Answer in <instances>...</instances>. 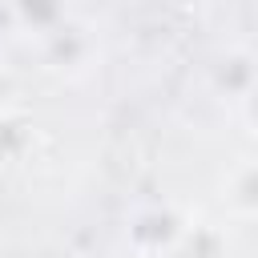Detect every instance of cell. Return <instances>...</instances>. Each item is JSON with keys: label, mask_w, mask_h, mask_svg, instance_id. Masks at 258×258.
<instances>
[{"label": "cell", "mask_w": 258, "mask_h": 258, "mask_svg": "<svg viewBox=\"0 0 258 258\" xmlns=\"http://www.w3.org/2000/svg\"><path fill=\"white\" fill-rule=\"evenodd\" d=\"M4 4H8V24L32 40L52 36L69 20V0H4Z\"/></svg>", "instance_id": "1"}, {"label": "cell", "mask_w": 258, "mask_h": 258, "mask_svg": "<svg viewBox=\"0 0 258 258\" xmlns=\"http://www.w3.org/2000/svg\"><path fill=\"white\" fill-rule=\"evenodd\" d=\"M40 48H44V60L52 64V69H81L85 64V56H89V36L73 24V20H64L52 36H44V40H36Z\"/></svg>", "instance_id": "2"}, {"label": "cell", "mask_w": 258, "mask_h": 258, "mask_svg": "<svg viewBox=\"0 0 258 258\" xmlns=\"http://www.w3.org/2000/svg\"><path fill=\"white\" fill-rule=\"evenodd\" d=\"M177 234H181V226H177V218H173L169 210H149V214H141V218L129 226L133 246H137V250H145V254L165 250Z\"/></svg>", "instance_id": "3"}, {"label": "cell", "mask_w": 258, "mask_h": 258, "mask_svg": "<svg viewBox=\"0 0 258 258\" xmlns=\"http://www.w3.org/2000/svg\"><path fill=\"white\" fill-rule=\"evenodd\" d=\"M226 73H222V85H226V97L230 101H250V89H254V60L246 48H238L234 56L222 60Z\"/></svg>", "instance_id": "4"}, {"label": "cell", "mask_w": 258, "mask_h": 258, "mask_svg": "<svg viewBox=\"0 0 258 258\" xmlns=\"http://www.w3.org/2000/svg\"><path fill=\"white\" fill-rule=\"evenodd\" d=\"M12 101H16V81H12L8 69H0V117H8Z\"/></svg>", "instance_id": "5"}, {"label": "cell", "mask_w": 258, "mask_h": 258, "mask_svg": "<svg viewBox=\"0 0 258 258\" xmlns=\"http://www.w3.org/2000/svg\"><path fill=\"white\" fill-rule=\"evenodd\" d=\"M169 4H198V0H169Z\"/></svg>", "instance_id": "6"}]
</instances>
